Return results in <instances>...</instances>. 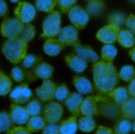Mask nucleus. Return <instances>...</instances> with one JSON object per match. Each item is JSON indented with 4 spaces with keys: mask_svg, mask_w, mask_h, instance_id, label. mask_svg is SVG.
Wrapping results in <instances>:
<instances>
[{
    "mask_svg": "<svg viewBox=\"0 0 135 134\" xmlns=\"http://www.w3.org/2000/svg\"><path fill=\"white\" fill-rule=\"evenodd\" d=\"M94 84L100 94H107L119 82V77L112 63L101 60L94 63L92 68Z\"/></svg>",
    "mask_w": 135,
    "mask_h": 134,
    "instance_id": "f257e3e1",
    "label": "nucleus"
},
{
    "mask_svg": "<svg viewBox=\"0 0 135 134\" xmlns=\"http://www.w3.org/2000/svg\"><path fill=\"white\" fill-rule=\"evenodd\" d=\"M27 43L19 37L8 39L3 44L2 52L13 64L20 63L27 55Z\"/></svg>",
    "mask_w": 135,
    "mask_h": 134,
    "instance_id": "f03ea898",
    "label": "nucleus"
},
{
    "mask_svg": "<svg viewBox=\"0 0 135 134\" xmlns=\"http://www.w3.org/2000/svg\"><path fill=\"white\" fill-rule=\"evenodd\" d=\"M61 14L59 11L50 13L43 22V33L40 38L53 39L59 35L61 30Z\"/></svg>",
    "mask_w": 135,
    "mask_h": 134,
    "instance_id": "7ed1b4c3",
    "label": "nucleus"
},
{
    "mask_svg": "<svg viewBox=\"0 0 135 134\" xmlns=\"http://www.w3.org/2000/svg\"><path fill=\"white\" fill-rule=\"evenodd\" d=\"M33 93L28 84L23 82L15 87L10 92L9 100L14 104H24L32 98Z\"/></svg>",
    "mask_w": 135,
    "mask_h": 134,
    "instance_id": "20e7f679",
    "label": "nucleus"
},
{
    "mask_svg": "<svg viewBox=\"0 0 135 134\" xmlns=\"http://www.w3.org/2000/svg\"><path fill=\"white\" fill-rule=\"evenodd\" d=\"M24 25L16 18L6 17L1 25V33L4 37L8 39L18 37Z\"/></svg>",
    "mask_w": 135,
    "mask_h": 134,
    "instance_id": "39448f33",
    "label": "nucleus"
},
{
    "mask_svg": "<svg viewBox=\"0 0 135 134\" xmlns=\"http://www.w3.org/2000/svg\"><path fill=\"white\" fill-rule=\"evenodd\" d=\"M69 19L77 29H82L86 27L89 16L86 10L80 6L74 5L68 12Z\"/></svg>",
    "mask_w": 135,
    "mask_h": 134,
    "instance_id": "423d86ee",
    "label": "nucleus"
},
{
    "mask_svg": "<svg viewBox=\"0 0 135 134\" xmlns=\"http://www.w3.org/2000/svg\"><path fill=\"white\" fill-rule=\"evenodd\" d=\"M44 117L48 123H57L61 121L63 113V107L57 102H50L44 108Z\"/></svg>",
    "mask_w": 135,
    "mask_h": 134,
    "instance_id": "0eeeda50",
    "label": "nucleus"
},
{
    "mask_svg": "<svg viewBox=\"0 0 135 134\" xmlns=\"http://www.w3.org/2000/svg\"><path fill=\"white\" fill-rule=\"evenodd\" d=\"M108 98L101 95H91L86 97L83 100L80 112L83 116H93L98 113V104L105 102Z\"/></svg>",
    "mask_w": 135,
    "mask_h": 134,
    "instance_id": "6e6552de",
    "label": "nucleus"
},
{
    "mask_svg": "<svg viewBox=\"0 0 135 134\" xmlns=\"http://www.w3.org/2000/svg\"><path fill=\"white\" fill-rule=\"evenodd\" d=\"M17 19L24 23H28L35 18L36 10L34 6L27 2H19L14 11Z\"/></svg>",
    "mask_w": 135,
    "mask_h": 134,
    "instance_id": "1a4fd4ad",
    "label": "nucleus"
},
{
    "mask_svg": "<svg viewBox=\"0 0 135 134\" xmlns=\"http://www.w3.org/2000/svg\"><path fill=\"white\" fill-rule=\"evenodd\" d=\"M58 39L66 47H74L80 44L78 32L74 26L69 25L61 29L58 35Z\"/></svg>",
    "mask_w": 135,
    "mask_h": 134,
    "instance_id": "9d476101",
    "label": "nucleus"
},
{
    "mask_svg": "<svg viewBox=\"0 0 135 134\" xmlns=\"http://www.w3.org/2000/svg\"><path fill=\"white\" fill-rule=\"evenodd\" d=\"M56 87V85L51 80H43L42 85L36 89V93L38 97L44 102L51 101L55 98Z\"/></svg>",
    "mask_w": 135,
    "mask_h": 134,
    "instance_id": "9b49d317",
    "label": "nucleus"
},
{
    "mask_svg": "<svg viewBox=\"0 0 135 134\" xmlns=\"http://www.w3.org/2000/svg\"><path fill=\"white\" fill-rule=\"evenodd\" d=\"M120 28L114 25H108L103 27L98 32L97 38L106 44H112L117 40V35Z\"/></svg>",
    "mask_w": 135,
    "mask_h": 134,
    "instance_id": "f8f14e48",
    "label": "nucleus"
},
{
    "mask_svg": "<svg viewBox=\"0 0 135 134\" xmlns=\"http://www.w3.org/2000/svg\"><path fill=\"white\" fill-rule=\"evenodd\" d=\"M9 114L13 123L17 125H24L30 119V116L25 107L19 104H12Z\"/></svg>",
    "mask_w": 135,
    "mask_h": 134,
    "instance_id": "ddd939ff",
    "label": "nucleus"
},
{
    "mask_svg": "<svg viewBox=\"0 0 135 134\" xmlns=\"http://www.w3.org/2000/svg\"><path fill=\"white\" fill-rule=\"evenodd\" d=\"M83 100L80 93H73L70 94L64 101V104L68 112L72 116L78 117L79 116Z\"/></svg>",
    "mask_w": 135,
    "mask_h": 134,
    "instance_id": "4468645a",
    "label": "nucleus"
},
{
    "mask_svg": "<svg viewBox=\"0 0 135 134\" xmlns=\"http://www.w3.org/2000/svg\"><path fill=\"white\" fill-rule=\"evenodd\" d=\"M23 67L16 66L12 69L11 76L15 81L22 82L25 81L26 83H30L35 81L38 78L35 76L32 70H25Z\"/></svg>",
    "mask_w": 135,
    "mask_h": 134,
    "instance_id": "2eb2a0df",
    "label": "nucleus"
},
{
    "mask_svg": "<svg viewBox=\"0 0 135 134\" xmlns=\"http://www.w3.org/2000/svg\"><path fill=\"white\" fill-rule=\"evenodd\" d=\"M120 106L115 102L113 103L108 100L101 102L100 105H98V113L105 117L112 119H115L119 117L121 113Z\"/></svg>",
    "mask_w": 135,
    "mask_h": 134,
    "instance_id": "dca6fc26",
    "label": "nucleus"
},
{
    "mask_svg": "<svg viewBox=\"0 0 135 134\" xmlns=\"http://www.w3.org/2000/svg\"><path fill=\"white\" fill-rule=\"evenodd\" d=\"M73 47L76 54L87 62L94 63L99 61V56L89 46L78 44Z\"/></svg>",
    "mask_w": 135,
    "mask_h": 134,
    "instance_id": "f3484780",
    "label": "nucleus"
},
{
    "mask_svg": "<svg viewBox=\"0 0 135 134\" xmlns=\"http://www.w3.org/2000/svg\"><path fill=\"white\" fill-rule=\"evenodd\" d=\"M72 83L80 94H89L93 92V85L85 76L79 74L75 75L74 78Z\"/></svg>",
    "mask_w": 135,
    "mask_h": 134,
    "instance_id": "a211bd4d",
    "label": "nucleus"
},
{
    "mask_svg": "<svg viewBox=\"0 0 135 134\" xmlns=\"http://www.w3.org/2000/svg\"><path fill=\"white\" fill-rule=\"evenodd\" d=\"M65 61L70 69L78 73L84 72L88 66L87 62L76 54L73 53L66 55Z\"/></svg>",
    "mask_w": 135,
    "mask_h": 134,
    "instance_id": "6ab92c4d",
    "label": "nucleus"
},
{
    "mask_svg": "<svg viewBox=\"0 0 135 134\" xmlns=\"http://www.w3.org/2000/svg\"><path fill=\"white\" fill-rule=\"evenodd\" d=\"M38 78L43 80H50L53 78L54 68L52 66L45 62H42L31 70Z\"/></svg>",
    "mask_w": 135,
    "mask_h": 134,
    "instance_id": "aec40b11",
    "label": "nucleus"
},
{
    "mask_svg": "<svg viewBox=\"0 0 135 134\" xmlns=\"http://www.w3.org/2000/svg\"><path fill=\"white\" fill-rule=\"evenodd\" d=\"M66 47L59 39H49L44 43L43 49L46 54L50 57L58 55Z\"/></svg>",
    "mask_w": 135,
    "mask_h": 134,
    "instance_id": "412c9836",
    "label": "nucleus"
},
{
    "mask_svg": "<svg viewBox=\"0 0 135 134\" xmlns=\"http://www.w3.org/2000/svg\"><path fill=\"white\" fill-rule=\"evenodd\" d=\"M107 95L113 99L116 103L119 106H121L131 97L127 87H126L115 88Z\"/></svg>",
    "mask_w": 135,
    "mask_h": 134,
    "instance_id": "4be33fe9",
    "label": "nucleus"
},
{
    "mask_svg": "<svg viewBox=\"0 0 135 134\" xmlns=\"http://www.w3.org/2000/svg\"><path fill=\"white\" fill-rule=\"evenodd\" d=\"M117 40L119 43L126 48H131L134 45V36L128 29L120 30L117 36Z\"/></svg>",
    "mask_w": 135,
    "mask_h": 134,
    "instance_id": "5701e85b",
    "label": "nucleus"
},
{
    "mask_svg": "<svg viewBox=\"0 0 135 134\" xmlns=\"http://www.w3.org/2000/svg\"><path fill=\"white\" fill-rule=\"evenodd\" d=\"M77 117L72 116L62 121L60 125V134H74L78 130Z\"/></svg>",
    "mask_w": 135,
    "mask_h": 134,
    "instance_id": "b1692460",
    "label": "nucleus"
},
{
    "mask_svg": "<svg viewBox=\"0 0 135 134\" xmlns=\"http://www.w3.org/2000/svg\"><path fill=\"white\" fill-rule=\"evenodd\" d=\"M45 119L39 116H33L30 118L26 124V127L31 133L42 131L46 125Z\"/></svg>",
    "mask_w": 135,
    "mask_h": 134,
    "instance_id": "393cba45",
    "label": "nucleus"
},
{
    "mask_svg": "<svg viewBox=\"0 0 135 134\" xmlns=\"http://www.w3.org/2000/svg\"><path fill=\"white\" fill-rule=\"evenodd\" d=\"M121 114L124 118L135 119V97L129 98L121 106Z\"/></svg>",
    "mask_w": 135,
    "mask_h": 134,
    "instance_id": "a878e982",
    "label": "nucleus"
},
{
    "mask_svg": "<svg viewBox=\"0 0 135 134\" xmlns=\"http://www.w3.org/2000/svg\"><path fill=\"white\" fill-rule=\"evenodd\" d=\"M78 126L82 132L90 133L95 129L96 125L92 116H84L78 120Z\"/></svg>",
    "mask_w": 135,
    "mask_h": 134,
    "instance_id": "bb28decb",
    "label": "nucleus"
},
{
    "mask_svg": "<svg viewBox=\"0 0 135 134\" xmlns=\"http://www.w3.org/2000/svg\"><path fill=\"white\" fill-rule=\"evenodd\" d=\"M132 122L128 119L121 118L116 122L114 127V133L115 134H128L132 130Z\"/></svg>",
    "mask_w": 135,
    "mask_h": 134,
    "instance_id": "cd10ccee",
    "label": "nucleus"
},
{
    "mask_svg": "<svg viewBox=\"0 0 135 134\" xmlns=\"http://www.w3.org/2000/svg\"><path fill=\"white\" fill-rule=\"evenodd\" d=\"M104 7L102 0H90L86 6V10L89 16H96L101 13Z\"/></svg>",
    "mask_w": 135,
    "mask_h": 134,
    "instance_id": "c85d7f7f",
    "label": "nucleus"
},
{
    "mask_svg": "<svg viewBox=\"0 0 135 134\" xmlns=\"http://www.w3.org/2000/svg\"><path fill=\"white\" fill-rule=\"evenodd\" d=\"M117 54V49L112 44H106L101 49V57L103 60L111 63H112Z\"/></svg>",
    "mask_w": 135,
    "mask_h": 134,
    "instance_id": "c756f323",
    "label": "nucleus"
},
{
    "mask_svg": "<svg viewBox=\"0 0 135 134\" xmlns=\"http://www.w3.org/2000/svg\"><path fill=\"white\" fill-rule=\"evenodd\" d=\"M24 107L30 116L32 117L40 115L42 111V103L37 98L33 99Z\"/></svg>",
    "mask_w": 135,
    "mask_h": 134,
    "instance_id": "7c9ffc66",
    "label": "nucleus"
},
{
    "mask_svg": "<svg viewBox=\"0 0 135 134\" xmlns=\"http://www.w3.org/2000/svg\"><path fill=\"white\" fill-rule=\"evenodd\" d=\"M36 31L35 27L31 24L25 23L18 37L27 43L31 42L35 36Z\"/></svg>",
    "mask_w": 135,
    "mask_h": 134,
    "instance_id": "2f4dec72",
    "label": "nucleus"
},
{
    "mask_svg": "<svg viewBox=\"0 0 135 134\" xmlns=\"http://www.w3.org/2000/svg\"><path fill=\"white\" fill-rule=\"evenodd\" d=\"M14 126L9 114L6 111H0V133H6Z\"/></svg>",
    "mask_w": 135,
    "mask_h": 134,
    "instance_id": "473e14b6",
    "label": "nucleus"
},
{
    "mask_svg": "<svg viewBox=\"0 0 135 134\" xmlns=\"http://www.w3.org/2000/svg\"><path fill=\"white\" fill-rule=\"evenodd\" d=\"M57 4V0H36L35 5L37 9L50 13L54 11Z\"/></svg>",
    "mask_w": 135,
    "mask_h": 134,
    "instance_id": "72a5a7b5",
    "label": "nucleus"
},
{
    "mask_svg": "<svg viewBox=\"0 0 135 134\" xmlns=\"http://www.w3.org/2000/svg\"><path fill=\"white\" fill-rule=\"evenodd\" d=\"M126 16L120 12H115L112 13L109 17V25H114L120 28L126 23Z\"/></svg>",
    "mask_w": 135,
    "mask_h": 134,
    "instance_id": "f704fd0d",
    "label": "nucleus"
},
{
    "mask_svg": "<svg viewBox=\"0 0 135 134\" xmlns=\"http://www.w3.org/2000/svg\"><path fill=\"white\" fill-rule=\"evenodd\" d=\"M119 77L126 82H130L135 78V68L131 65L122 67L119 73Z\"/></svg>",
    "mask_w": 135,
    "mask_h": 134,
    "instance_id": "c9c22d12",
    "label": "nucleus"
},
{
    "mask_svg": "<svg viewBox=\"0 0 135 134\" xmlns=\"http://www.w3.org/2000/svg\"><path fill=\"white\" fill-rule=\"evenodd\" d=\"M11 80L2 72H0V96H5L11 91Z\"/></svg>",
    "mask_w": 135,
    "mask_h": 134,
    "instance_id": "e433bc0d",
    "label": "nucleus"
},
{
    "mask_svg": "<svg viewBox=\"0 0 135 134\" xmlns=\"http://www.w3.org/2000/svg\"><path fill=\"white\" fill-rule=\"evenodd\" d=\"M70 94V91L65 83L56 85L55 90L54 97L57 100L61 102H64Z\"/></svg>",
    "mask_w": 135,
    "mask_h": 134,
    "instance_id": "4c0bfd02",
    "label": "nucleus"
},
{
    "mask_svg": "<svg viewBox=\"0 0 135 134\" xmlns=\"http://www.w3.org/2000/svg\"><path fill=\"white\" fill-rule=\"evenodd\" d=\"M41 57L33 54L26 55L22 61V67L25 70L33 68L42 60Z\"/></svg>",
    "mask_w": 135,
    "mask_h": 134,
    "instance_id": "58836bf2",
    "label": "nucleus"
},
{
    "mask_svg": "<svg viewBox=\"0 0 135 134\" xmlns=\"http://www.w3.org/2000/svg\"><path fill=\"white\" fill-rule=\"evenodd\" d=\"M77 0H57V3L62 12L68 13L75 5Z\"/></svg>",
    "mask_w": 135,
    "mask_h": 134,
    "instance_id": "ea45409f",
    "label": "nucleus"
},
{
    "mask_svg": "<svg viewBox=\"0 0 135 134\" xmlns=\"http://www.w3.org/2000/svg\"><path fill=\"white\" fill-rule=\"evenodd\" d=\"M43 134H60V125L56 123H49L46 125L42 131Z\"/></svg>",
    "mask_w": 135,
    "mask_h": 134,
    "instance_id": "a19ab883",
    "label": "nucleus"
},
{
    "mask_svg": "<svg viewBox=\"0 0 135 134\" xmlns=\"http://www.w3.org/2000/svg\"><path fill=\"white\" fill-rule=\"evenodd\" d=\"M8 134H30L32 133L29 131L26 127H24L22 126H15L9 130L6 133Z\"/></svg>",
    "mask_w": 135,
    "mask_h": 134,
    "instance_id": "79ce46f5",
    "label": "nucleus"
},
{
    "mask_svg": "<svg viewBox=\"0 0 135 134\" xmlns=\"http://www.w3.org/2000/svg\"><path fill=\"white\" fill-rule=\"evenodd\" d=\"M126 24L128 30L135 35V15L130 14L127 18Z\"/></svg>",
    "mask_w": 135,
    "mask_h": 134,
    "instance_id": "37998d69",
    "label": "nucleus"
},
{
    "mask_svg": "<svg viewBox=\"0 0 135 134\" xmlns=\"http://www.w3.org/2000/svg\"><path fill=\"white\" fill-rule=\"evenodd\" d=\"M9 11L6 2L4 0H0V17L6 18Z\"/></svg>",
    "mask_w": 135,
    "mask_h": 134,
    "instance_id": "c03bdc74",
    "label": "nucleus"
},
{
    "mask_svg": "<svg viewBox=\"0 0 135 134\" xmlns=\"http://www.w3.org/2000/svg\"><path fill=\"white\" fill-rule=\"evenodd\" d=\"M96 133L97 134H113V132L112 130L110 128L101 126L98 127V129Z\"/></svg>",
    "mask_w": 135,
    "mask_h": 134,
    "instance_id": "a18cd8bd",
    "label": "nucleus"
},
{
    "mask_svg": "<svg viewBox=\"0 0 135 134\" xmlns=\"http://www.w3.org/2000/svg\"><path fill=\"white\" fill-rule=\"evenodd\" d=\"M127 88L131 96L135 97V78L130 82Z\"/></svg>",
    "mask_w": 135,
    "mask_h": 134,
    "instance_id": "49530a36",
    "label": "nucleus"
},
{
    "mask_svg": "<svg viewBox=\"0 0 135 134\" xmlns=\"http://www.w3.org/2000/svg\"><path fill=\"white\" fill-rule=\"evenodd\" d=\"M129 55L131 57L132 60L135 63V47H133L129 51Z\"/></svg>",
    "mask_w": 135,
    "mask_h": 134,
    "instance_id": "de8ad7c7",
    "label": "nucleus"
},
{
    "mask_svg": "<svg viewBox=\"0 0 135 134\" xmlns=\"http://www.w3.org/2000/svg\"><path fill=\"white\" fill-rule=\"evenodd\" d=\"M20 1L21 0H10V1L13 3H18L20 2Z\"/></svg>",
    "mask_w": 135,
    "mask_h": 134,
    "instance_id": "09e8293b",
    "label": "nucleus"
},
{
    "mask_svg": "<svg viewBox=\"0 0 135 134\" xmlns=\"http://www.w3.org/2000/svg\"><path fill=\"white\" fill-rule=\"evenodd\" d=\"M132 128H133V131L135 133V120L134 121V123H133V125H132Z\"/></svg>",
    "mask_w": 135,
    "mask_h": 134,
    "instance_id": "8fccbe9b",
    "label": "nucleus"
},
{
    "mask_svg": "<svg viewBox=\"0 0 135 134\" xmlns=\"http://www.w3.org/2000/svg\"><path fill=\"white\" fill-rule=\"evenodd\" d=\"M87 1H90V0H87Z\"/></svg>",
    "mask_w": 135,
    "mask_h": 134,
    "instance_id": "3c124183",
    "label": "nucleus"
}]
</instances>
